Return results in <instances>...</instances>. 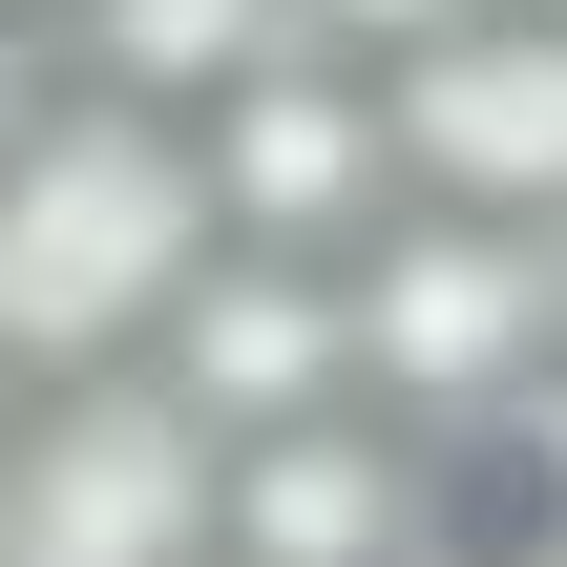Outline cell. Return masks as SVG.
Segmentation results:
<instances>
[{
	"label": "cell",
	"instance_id": "6da1fadb",
	"mask_svg": "<svg viewBox=\"0 0 567 567\" xmlns=\"http://www.w3.org/2000/svg\"><path fill=\"white\" fill-rule=\"evenodd\" d=\"M210 274V168L189 126L147 105H42L0 147V400H63V379H147V337L189 316Z\"/></svg>",
	"mask_w": 567,
	"mask_h": 567
},
{
	"label": "cell",
	"instance_id": "7a4b0ae2",
	"mask_svg": "<svg viewBox=\"0 0 567 567\" xmlns=\"http://www.w3.org/2000/svg\"><path fill=\"white\" fill-rule=\"evenodd\" d=\"M337 358H358V421H484L547 379V231H484V210H379L337 252Z\"/></svg>",
	"mask_w": 567,
	"mask_h": 567
},
{
	"label": "cell",
	"instance_id": "3957f363",
	"mask_svg": "<svg viewBox=\"0 0 567 567\" xmlns=\"http://www.w3.org/2000/svg\"><path fill=\"white\" fill-rule=\"evenodd\" d=\"M210 442L147 379H63L0 421V567H210Z\"/></svg>",
	"mask_w": 567,
	"mask_h": 567
},
{
	"label": "cell",
	"instance_id": "277c9868",
	"mask_svg": "<svg viewBox=\"0 0 567 567\" xmlns=\"http://www.w3.org/2000/svg\"><path fill=\"white\" fill-rule=\"evenodd\" d=\"M379 147L421 210H484V231H567V21H442L421 63H379Z\"/></svg>",
	"mask_w": 567,
	"mask_h": 567
},
{
	"label": "cell",
	"instance_id": "5b68a950",
	"mask_svg": "<svg viewBox=\"0 0 567 567\" xmlns=\"http://www.w3.org/2000/svg\"><path fill=\"white\" fill-rule=\"evenodd\" d=\"M189 168H210V252H358L400 210V147H379V84L358 63H252L231 105H189Z\"/></svg>",
	"mask_w": 567,
	"mask_h": 567
},
{
	"label": "cell",
	"instance_id": "8992f818",
	"mask_svg": "<svg viewBox=\"0 0 567 567\" xmlns=\"http://www.w3.org/2000/svg\"><path fill=\"white\" fill-rule=\"evenodd\" d=\"M147 400L231 463V442H295V421H337L358 400V358H337V274L316 252H210L189 274V316L147 337Z\"/></svg>",
	"mask_w": 567,
	"mask_h": 567
},
{
	"label": "cell",
	"instance_id": "52a82bcc",
	"mask_svg": "<svg viewBox=\"0 0 567 567\" xmlns=\"http://www.w3.org/2000/svg\"><path fill=\"white\" fill-rule=\"evenodd\" d=\"M442 547V463L400 421H295V442H231L210 484V567H421Z\"/></svg>",
	"mask_w": 567,
	"mask_h": 567
},
{
	"label": "cell",
	"instance_id": "ba28073f",
	"mask_svg": "<svg viewBox=\"0 0 567 567\" xmlns=\"http://www.w3.org/2000/svg\"><path fill=\"white\" fill-rule=\"evenodd\" d=\"M84 21V63H105V105H147V126H189V105H231L252 63H316L295 42V0H63Z\"/></svg>",
	"mask_w": 567,
	"mask_h": 567
},
{
	"label": "cell",
	"instance_id": "9c48e42d",
	"mask_svg": "<svg viewBox=\"0 0 567 567\" xmlns=\"http://www.w3.org/2000/svg\"><path fill=\"white\" fill-rule=\"evenodd\" d=\"M442 21H484V0H295V42H316V63H358V84H379V63H421Z\"/></svg>",
	"mask_w": 567,
	"mask_h": 567
},
{
	"label": "cell",
	"instance_id": "30bf717a",
	"mask_svg": "<svg viewBox=\"0 0 567 567\" xmlns=\"http://www.w3.org/2000/svg\"><path fill=\"white\" fill-rule=\"evenodd\" d=\"M42 105H63V84H42V21H0V147H21Z\"/></svg>",
	"mask_w": 567,
	"mask_h": 567
},
{
	"label": "cell",
	"instance_id": "8fae6325",
	"mask_svg": "<svg viewBox=\"0 0 567 567\" xmlns=\"http://www.w3.org/2000/svg\"><path fill=\"white\" fill-rule=\"evenodd\" d=\"M547 358H567V231H547Z\"/></svg>",
	"mask_w": 567,
	"mask_h": 567
},
{
	"label": "cell",
	"instance_id": "7c38bea8",
	"mask_svg": "<svg viewBox=\"0 0 567 567\" xmlns=\"http://www.w3.org/2000/svg\"><path fill=\"white\" fill-rule=\"evenodd\" d=\"M505 21H567V0H505Z\"/></svg>",
	"mask_w": 567,
	"mask_h": 567
},
{
	"label": "cell",
	"instance_id": "4fadbf2b",
	"mask_svg": "<svg viewBox=\"0 0 567 567\" xmlns=\"http://www.w3.org/2000/svg\"><path fill=\"white\" fill-rule=\"evenodd\" d=\"M421 567H484V547H421Z\"/></svg>",
	"mask_w": 567,
	"mask_h": 567
},
{
	"label": "cell",
	"instance_id": "5bb4252c",
	"mask_svg": "<svg viewBox=\"0 0 567 567\" xmlns=\"http://www.w3.org/2000/svg\"><path fill=\"white\" fill-rule=\"evenodd\" d=\"M0 21H42V0H0Z\"/></svg>",
	"mask_w": 567,
	"mask_h": 567
},
{
	"label": "cell",
	"instance_id": "9a60e30c",
	"mask_svg": "<svg viewBox=\"0 0 567 567\" xmlns=\"http://www.w3.org/2000/svg\"><path fill=\"white\" fill-rule=\"evenodd\" d=\"M0 421H21V400H0Z\"/></svg>",
	"mask_w": 567,
	"mask_h": 567
}]
</instances>
